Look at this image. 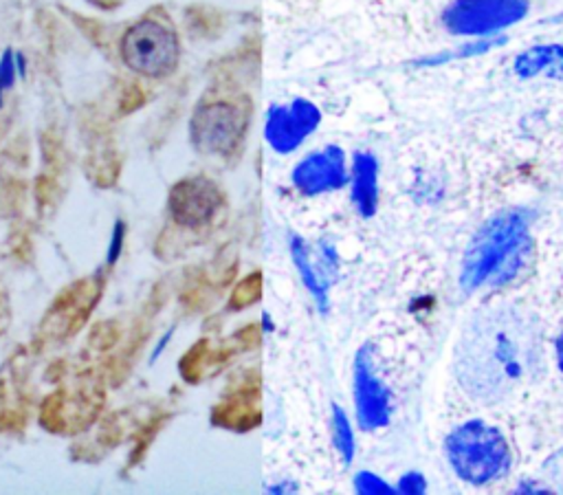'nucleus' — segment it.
I'll use <instances>...</instances> for the list:
<instances>
[{
	"label": "nucleus",
	"mask_w": 563,
	"mask_h": 495,
	"mask_svg": "<svg viewBox=\"0 0 563 495\" xmlns=\"http://www.w3.org/2000/svg\"><path fill=\"white\" fill-rule=\"evenodd\" d=\"M537 367H541L539 330L517 308L479 312L455 352V374L462 387L488 405L528 383Z\"/></svg>",
	"instance_id": "obj_1"
},
{
	"label": "nucleus",
	"mask_w": 563,
	"mask_h": 495,
	"mask_svg": "<svg viewBox=\"0 0 563 495\" xmlns=\"http://www.w3.org/2000/svg\"><path fill=\"white\" fill-rule=\"evenodd\" d=\"M532 218L528 209H504L490 216L477 229L464 253L460 286L475 290L515 277L532 246Z\"/></svg>",
	"instance_id": "obj_2"
},
{
	"label": "nucleus",
	"mask_w": 563,
	"mask_h": 495,
	"mask_svg": "<svg viewBox=\"0 0 563 495\" xmlns=\"http://www.w3.org/2000/svg\"><path fill=\"white\" fill-rule=\"evenodd\" d=\"M444 451L457 477L473 486H484L504 477L512 460L504 433L479 418L455 427L446 436Z\"/></svg>",
	"instance_id": "obj_3"
},
{
	"label": "nucleus",
	"mask_w": 563,
	"mask_h": 495,
	"mask_svg": "<svg viewBox=\"0 0 563 495\" xmlns=\"http://www.w3.org/2000/svg\"><path fill=\"white\" fill-rule=\"evenodd\" d=\"M121 55L134 73L163 77L178 64V40L167 26L154 20H143L123 35Z\"/></svg>",
	"instance_id": "obj_4"
},
{
	"label": "nucleus",
	"mask_w": 563,
	"mask_h": 495,
	"mask_svg": "<svg viewBox=\"0 0 563 495\" xmlns=\"http://www.w3.org/2000/svg\"><path fill=\"white\" fill-rule=\"evenodd\" d=\"M528 0H453L442 22L453 35H490L526 18Z\"/></svg>",
	"instance_id": "obj_5"
},
{
	"label": "nucleus",
	"mask_w": 563,
	"mask_h": 495,
	"mask_svg": "<svg viewBox=\"0 0 563 495\" xmlns=\"http://www.w3.org/2000/svg\"><path fill=\"white\" fill-rule=\"evenodd\" d=\"M246 130V112L229 101L202 103L191 117V141L205 154H231Z\"/></svg>",
	"instance_id": "obj_6"
},
{
	"label": "nucleus",
	"mask_w": 563,
	"mask_h": 495,
	"mask_svg": "<svg viewBox=\"0 0 563 495\" xmlns=\"http://www.w3.org/2000/svg\"><path fill=\"white\" fill-rule=\"evenodd\" d=\"M354 405L361 429L374 431L389 422V389L374 372L369 343L361 345L354 356Z\"/></svg>",
	"instance_id": "obj_7"
},
{
	"label": "nucleus",
	"mask_w": 563,
	"mask_h": 495,
	"mask_svg": "<svg viewBox=\"0 0 563 495\" xmlns=\"http://www.w3.org/2000/svg\"><path fill=\"white\" fill-rule=\"evenodd\" d=\"M321 121L319 108L308 99H292L286 106H271L264 134L268 145L279 154H290L303 139L317 130Z\"/></svg>",
	"instance_id": "obj_8"
},
{
	"label": "nucleus",
	"mask_w": 563,
	"mask_h": 495,
	"mask_svg": "<svg viewBox=\"0 0 563 495\" xmlns=\"http://www.w3.org/2000/svg\"><path fill=\"white\" fill-rule=\"evenodd\" d=\"M222 205L218 185L205 176H194L176 183L169 191L172 218L183 227H200L213 218Z\"/></svg>",
	"instance_id": "obj_9"
},
{
	"label": "nucleus",
	"mask_w": 563,
	"mask_h": 495,
	"mask_svg": "<svg viewBox=\"0 0 563 495\" xmlns=\"http://www.w3.org/2000/svg\"><path fill=\"white\" fill-rule=\"evenodd\" d=\"M292 185L306 194L317 196L341 189L347 183L345 154L339 145H328L299 161L290 174Z\"/></svg>",
	"instance_id": "obj_10"
},
{
	"label": "nucleus",
	"mask_w": 563,
	"mask_h": 495,
	"mask_svg": "<svg viewBox=\"0 0 563 495\" xmlns=\"http://www.w3.org/2000/svg\"><path fill=\"white\" fill-rule=\"evenodd\" d=\"M213 425H220L231 431H251L262 420L260 405V374H244L229 394L213 407Z\"/></svg>",
	"instance_id": "obj_11"
},
{
	"label": "nucleus",
	"mask_w": 563,
	"mask_h": 495,
	"mask_svg": "<svg viewBox=\"0 0 563 495\" xmlns=\"http://www.w3.org/2000/svg\"><path fill=\"white\" fill-rule=\"evenodd\" d=\"M378 161L369 152H356L352 163V202L363 218H372L378 205Z\"/></svg>",
	"instance_id": "obj_12"
},
{
	"label": "nucleus",
	"mask_w": 563,
	"mask_h": 495,
	"mask_svg": "<svg viewBox=\"0 0 563 495\" xmlns=\"http://www.w3.org/2000/svg\"><path fill=\"white\" fill-rule=\"evenodd\" d=\"M563 70V46L561 44H539L526 48L515 57V73L521 79H530L539 73H561Z\"/></svg>",
	"instance_id": "obj_13"
},
{
	"label": "nucleus",
	"mask_w": 563,
	"mask_h": 495,
	"mask_svg": "<svg viewBox=\"0 0 563 495\" xmlns=\"http://www.w3.org/2000/svg\"><path fill=\"white\" fill-rule=\"evenodd\" d=\"M290 255L295 260V266H297L306 288L312 293V299L317 301L319 312H325L328 310V284L314 271L310 253H308V246H306V242L299 235H290Z\"/></svg>",
	"instance_id": "obj_14"
},
{
	"label": "nucleus",
	"mask_w": 563,
	"mask_h": 495,
	"mask_svg": "<svg viewBox=\"0 0 563 495\" xmlns=\"http://www.w3.org/2000/svg\"><path fill=\"white\" fill-rule=\"evenodd\" d=\"M332 438H334L336 451L341 453L343 464L347 466L352 462V458H354L356 442H354V433H352L350 420H347L345 411L336 403H332Z\"/></svg>",
	"instance_id": "obj_15"
},
{
	"label": "nucleus",
	"mask_w": 563,
	"mask_h": 495,
	"mask_svg": "<svg viewBox=\"0 0 563 495\" xmlns=\"http://www.w3.org/2000/svg\"><path fill=\"white\" fill-rule=\"evenodd\" d=\"M506 42V37H495V40H484V42H473L468 46H460L455 51H444V53H438V55H429V57H420L413 62V66H438V64H444V62H451V59H462V57H471V55H479V53H486L495 46H501Z\"/></svg>",
	"instance_id": "obj_16"
},
{
	"label": "nucleus",
	"mask_w": 563,
	"mask_h": 495,
	"mask_svg": "<svg viewBox=\"0 0 563 495\" xmlns=\"http://www.w3.org/2000/svg\"><path fill=\"white\" fill-rule=\"evenodd\" d=\"M262 295V273L255 271L251 275H246L242 282H238V286L231 293L229 299V310H242L251 304H255Z\"/></svg>",
	"instance_id": "obj_17"
},
{
	"label": "nucleus",
	"mask_w": 563,
	"mask_h": 495,
	"mask_svg": "<svg viewBox=\"0 0 563 495\" xmlns=\"http://www.w3.org/2000/svg\"><path fill=\"white\" fill-rule=\"evenodd\" d=\"M354 488H356V493H361V495H394V493H396L394 486H389L387 482H383L380 477H376V475L369 473V471L356 473V477H354Z\"/></svg>",
	"instance_id": "obj_18"
},
{
	"label": "nucleus",
	"mask_w": 563,
	"mask_h": 495,
	"mask_svg": "<svg viewBox=\"0 0 563 495\" xmlns=\"http://www.w3.org/2000/svg\"><path fill=\"white\" fill-rule=\"evenodd\" d=\"M543 473L550 482L552 488H556L559 493H563V447L559 451H554L545 462H543Z\"/></svg>",
	"instance_id": "obj_19"
},
{
	"label": "nucleus",
	"mask_w": 563,
	"mask_h": 495,
	"mask_svg": "<svg viewBox=\"0 0 563 495\" xmlns=\"http://www.w3.org/2000/svg\"><path fill=\"white\" fill-rule=\"evenodd\" d=\"M427 491V480L422 473L418 471H411V473H405L396 486V493H405V495H420Z\"/></svg>",
	"instance_id": "obj_20"
},
{
	"label": "nucleus",
	"mask_w": 563,
	"mask_h": 495,
	"mask_svg": "<svg viewBox=\"0 0 563 495\" xmlns=\"http://www.w3.org/2000/svg\"><path fill=\"white\" fill-rule=\"evenodd\" d=\"M123 222H117L114 224V233H112V244H110V251H108V264H114L121 255V249H123Z\"/></svg>",
	"instance_id": "obj_21"
},
{
	"label": "nucleus",
	"mask_w": 563,
	"mask_h": 495,
	"mask_svg": "<svg viewBox=\"0 0 563 495\" xmlns=\"http://www.w3.org/2000/svg\"><path fill=\"white\" fill-rule=\"evenodd\" d=\"M11 81H13V64H11V55L7 53L0 64V86H9Z\"/></svg>",
	"instance_id": "obj_22"
},
{
	"label": "nucleus",
	"mask_w": 563,
	"mask_h": 495,
	"mask_svg": "<svg viewBox=\"0 0 563 495\" xmlns=\"http://www.w3.org/2000/svg\"><path fill=\"white\" fill-rule=\"evenodd\" d=\"M517 493H550V491H548V488H543V486H537V484L521 482V484L517 486Z\"/></svg>",
	"instance_id": "obj_23"
},
{
	"label": "nucleus",
	"mask_w": 563,
	"mask_h": 495,
	"mask_svg": "<svg viewBox=\"0 0 563 495\" xmlns=\"http://www.w3.org/2000/svg\"><path fill=\"white\" fill-rule=\"evenodd\" d=\"M554 350H556V363H559V370H561V374H563V332L556 337Z\"/></svg>",
	"instance_id": "obj_24"
},
{
	"label": "nucleus",
	"mask_w": 563,
	"mask_h": 495,
	"mask_svg": "<svg viewBox=\"0 0 563 495\" xmlns=\"http://www.w3.org/2000/svg\"><path fill=\"white\" fill-rule=\"evenodd\" d=\"M548 22H563V13H561V15H556V18H550Z\"/></svg>",
	"instance_id": "obj_25"
}]
</instances>
